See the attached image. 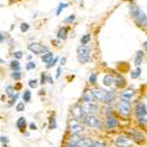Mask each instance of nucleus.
<instances>
[{
    "label": "nucleus",
    "instance_id": "nucleus-1",
    "mask_svg": "<svg viewBox=\"0 0 147 147\" xmlns=\"http://www.w3.org/2000/svg\"><path fill=\"white\" fill-rule=\"evenodd\" d=\"M129 14L139 27L147 26V14L136 4L129 5Z\"/></svg>",
    "mask_w": 147,
    "mask_h": 147
},
{
    "label": "nucleus",
    "instance_id": "nucleus-2",
    "mask_svg": "<svg viewBox=\"0 0 147 147\" xmlns=\"http://www.w3.org/2000/svg\"><path fill=\"white\" fill-rule=\"evenodd\" d=\"M94 94H95V98H96L98 101L107 104V105L112 104L114 101V98H115V94L113 92H108V91H105L102 88L94 90Z\"/></svg>",
    "mask_w": 147,
    "mask_h": 147
},
{
    "label": "nucleus",
    "instance_id": "nucleus-3",
    "mask_svg": "<svg viewBox=\"0 0 147 147\" xmlns=\"http://www.w3.org/2000/svg\"><path fill=\"white\" fill-rule=\"evenodd\" d=\"M91 47L87 45H80L77 48V54H78V60L80 64H86L91 59Z\"/></svg>",
    "mask_w": 147,
    "mask_h": 147
},
{
    "label": "nucleus",
    "instance_id": "nucleus-4",
    "mask_svg": "<svg viewBox=\"0 0 147 147\" xmlns=\"http://www.w3.org/2000/svg\"><path fill=\"white\" fill-rule=\"evenodd\" d=\"M82 122L86 127H91V128L101 127V121L98 117H95V114H86L82 119Z\"/></svg>",
    "mask_w": 147,
    "mask_h": 147
},
{
    "label": "nucleus",
    "instance_id": "nucleus-5",
    "mask_svg": "<svg viewBox=\"0 0 147 147\" xmlns=\"http://www.w3.org/2000/svg\"><path fill=\"white\" fill-rule=\"evenodd\" d=\"M117 109H118V113L122 117H128L132 112V106L129 101L126 100H120L117 104Z\"/></svg>",
    "mask_w": 147,
    "mask_h": 147
},
{
    "label": "nucleus",
    "instance_id": "nucleus-6",
    "mask_svg": "<svg viewBox=\"0 0 147 147\" xmlns=\"http://www.w3.org/2000/svg\"><path fill=\"white\" fill-rule=\"evenodd\" d=\"M68 131L71 134H81L84 132V126L80 124L79 119L73 118L68 121Z\"/></svg>",
    "mask_w": 147,
    "mask_h": 147
},
{
    "label": "nucleus",
    "instance_id": "nucleus-7",
    "mask_svg": "<svg viewBox=\"0 0 147 147\" xmlns=\"http://www.w3.org/2000/svg\"><path fill=\"white\" fill-rule=\"evenodd\" d=\"M134 113H136V117L138 118L140 124H146L147 121H144L146 115H147V106L144 102H139L136 106V109H134Z\"/></svg>",
    "mask_w": 147,
    "mask_h": 147
},
{
    "label": "nucleus",
    "instance_id": "nucleus-8",
    "mask_svg": "<svg viewBox=\"0 0 147 147\" xmlns=\"http://www.w3.org/2000/svg\"><path fill=\"white\" fill-rule=\"evenodd\" d=\"M27 48L30 52H32L33 54H38V55L48 52V47L45 45H41L39 42H30L27 45Z\"/></svg>",
    "mask_w": 147,
    "mask_h": 147
},
{
    "label": "nucleus",
    "instance_id": "nucleus-9",
    "mask_svg": "<svg viewBox=\"0 0 147 147\" xmlns=\"http://www.w3.org/2000/svg\"><path fill=\"white\" fill-rule=\"evenodd\" d=\"M114 145L117 147H132L133 141L127 136H118L114 139Z\"/></svg>",
    "mask_w": 147,
    "mask_h": 147
},
{
    "label": "nucleus",
    "instance_id": "nucleus-10",
    "mask_svg": "<svg viewBox=\"0 0 147 147\" xmlns=\"http://www.w3.org/2000/svg\"><path fill=\"white\" fill-rule=\"evenodd\" d=\"M81 107L84 109V112L86 114H96L99 112V106L94 102H88V101H84L81 104Z\"/></svg>",
    "mask_w": 147,
    "mask_h": 147
},
{
    "label": "nucleus",
    "instance_id": "nucleus-11",
    "mask_svg": "<svg viewBox=\"0 0 147 147\" xmlns=\"http://www.w3.org/2000/svg\"><path fill=\"white\" fill-rule=\"evenodd\" d=\"M71 113L73 115V118H76V119H84V117L86 115V113L84 112V109L81 107V105H73L71 107Z\"/></svg>",
    "mask_w": 147,
    "mask_h": 147
},
{
    "label": "nucleus",
    "instance_id": "nucleus-12",
    "mask_svg": "<svg viewBox=\"0 0 147 147\" xmlns=\"http://www.w3.org/2000/svg\"><path fill=\"white\" fill-rule=\"evenodd\" d=\"M82 100L84 101H88V102H93L96 100L95 98V94H94V91L92 90H86L82 94Z\"/></svg>",
    "mask_w": 147,
    "mask_h": 147
},
{
    "label": "nucleus",
    "instance_id": "nucleus-13",
    "mask_svg": "<svg viewBox=\"0 0 147 147\" xmlns=\"http://www.w3.org/2000/svg\"><path fill=\"white\" fill-rule=\"evenodd\" d=\"M105 125L108 129H112L114 127L118 126V120L113 117V115H107L106 117V120H105Z\"/></svg>",
    "mask_w": 147,
    "mask_h": 147
},
{
    "label": "nucleus",
    "instance_id": "nucleus-14",
    "mask_svg": "<svg viewBox=\"0 0 147 147\" xmlns=\"http://www.w3.org/2000/svg\"><path fill=\"white\" fill-rule=\"evenodd\" d=\"M93 140L92 139H90V138H81L80 140H78L77 142H76V145L78 146V147H92V145H93Z\"/></svg>",
    "mask_w": 147,
    "mask_h": 147
},
{
    "label": "nucleus",
    "instance_id": "nucleus-15",
    "mask_svg": "<svg viewBox=\"0 0 147 147\" xmlns=\"http://www.w3.org/2000/svg\"><path fill=\"white\" fill-rule=\"evenodd\" d=\"M134 94H136V92H134L133 90H126V91H124V92L120 94V100L131 101L132 98L134 96Z\"/></svg>",
    "mask_w": 147,
    "mask_h": 147
},
{
    "label": "nucleus",
    "instance_id": "nucleus-16",
    "mask_svg": "<svg viewBox=\"0 0 147 147\" xmlns=\"http://www.w3.org/2000/svg\"><path fill=\"white\" fill-rule=\"evenodd\" d=\"M67 34H68V28L67 27H61L59 31H58V33H57V39H59V40H65L66 38H67Z\"/></svg>",
    "mask_w": 147,
    "mask_h": 147
},
{
    "label": "nucleus",
    "instance_id": "nucleus-17",
    "mask_svg": "<svg viewBox=\"0 0 147 147\" xmlns=\"http://www.w3.org/2000/svg\"><path fill=\"white\" fill-rule=\"evenodd\" d=\"M53 59H54V54H53L52 52H50V51L46 52V53H44V54L41 55V61H42L44 64H46V65L50 64Z\"/></svg>",
    "mask_w": 147,
    "mask_h": 147
},
{
    "label": "nucleus",
    "instance_id": "nucleus-18",
    "mask_svg": "<svg viewBox=\"0 0 147 147\" xmlns=\"http://www.w3.org/2000/svg\"><path fill=\"white\" fill-rule=\"evenodd\" d=\"M144 51H138L136 53V58H134V65H136V67H139L142 63V60H144Z\"/></svg>",
    "mask_w": 147,
    "mask_h": 147
},
{
    "label": "nucleus",
    "instance_id": "nucleus-19",
    "mask_svg": "<svg viewBox=\"0 0 147 147\" xmlns=\"http://www.w3.org/2000/svg\"><path fill=\"white\" fill-rule=\"evenodd\" d=\"M113 82H115V79H114L113 76H111V74H106V76L104 77V79H102V84L105 85L106 87L112 86Z\"/></svg>",
    "mask_w": 147,
    "mask_h": 147
},
{
    "label": "nucleus",
    "instance_id": "nucleus-20",
    "mask_svg": "<svg viewBox=\"0 0 147 147\" xmlns=\"http://www.w3.org/2000/svg\"><path fill=\"white\" fill-rule=\"evenodd\" d=\"M26 119L25 118H19L18 119V121H17V127H18V129H20V131H24L26 128Z\"/></svg>",
    "mask_w": 147,
    "mask_h": 147
},
{
    "label": "nucleus",
    "instance_id": "nucleus-21",
    "mask_svg": "<svg viewBox=\"0 0 147 147\" xmlns=\"http://www.w3.org/2000/svg\"><path fill=\"white\" fill-rule=\"evenodd\" d=\"M9 67H11V69H12V71H20L21 65H20V63H19V60H18V59H16V60H12V61H11Z\"/></svg>",
    "mask_w": 147,
    "mask_h": 147
},
{
    "label": "nucleus",
    "instance_id": "nucleus-22",
    "mask_svg": "<svg viewBox=\"0 0 147 147\" xmlns=\"http://www.w3.org/2000/svg\"><path fill=\"white\" fill-rule=\"evenodd\" d=\"M90 41H91V34H84L80 39L81 45H87Z\"/></svg>",
    "mask_w": 147,
    "mask_h": 147
},
{
    "label": "nucleus",
    "instance_id": "nucleus-23",
    "mask_svg": "<svg viewBox=\"0 0 147 147\" xmlns=\"http://www.w3.org/2000/svg\"><path fill=\"white\" fill-rule=\"evenodd\" d=\"M115 85H117V87L118 88H121V87H124L125 86V80L122 77H118L115 78Z\"/></svg>",
    "mask_w": 147,
    "mask_h": 147
},
{
    "label": "nucleus",
    "instance_id": "nucleus-24",
    "mask_svg": "<svg viewBox=\"0 0 147 147\" xmlns=\"http://www.w3.org/2000/svg\"><path fill=\"white\" fill-rule=\"evenodd\" d=\"M140 73H141L140 67H137L134 71L131 72V78H132V79H137V78H139V77H140Z\"/></svg>",
    "mask_w": 147,
    "mask_h": 147
},
{
    "label": "nucleus",
    "instance_id": "nucleus-25",
    "mask_svg": "<svg viewBox=\"0 0 147 147\" xmlns=\"http://www.w3.org/2000/svg\"><path fill=\"white\" fill-rule=\"evenodd\" d=\"M22 100L25 102H28L31 100V91L30 90L24 91V93H22Z\"/></svg>",
    "mask_w": 147,
    "mask_h": 147
},
{
    "label": "nucleus",
    "instance_id": "nucleus-26",
    "mask_svg": "<svg viewBox=\"0 0 147 147\" xmlns=\"http://www.w3.org/2000/svg\"><path fill=\"white\" fill-rule=\"evenodd\" d=\"M67 6H68V5H67L66 3H61V4H60V5L58 6V8H57V12H55V14H57V16L59 17V16L61 14V12H63V11H64V9H65V8L67 7Z\"/></svg>",
    "mask_w": 147,
    "mask_h": 147
},
{
    "label": "nucleus",
    "instance_id": "nucleus-27",
    "mask_svg": "<svg viewBox=\"0 0 147 147\" xmlns=\"http://www.w3.org/2000/svg\"><path fill=\"white\" fill-rule=\"evenodd\" d=\"M5 92H6V94L8 95V96H11V98H13L16 94H14V88H13V86H7L6 87V90H5Z\"/></svg>",
    "mask_w": 147,
    "mask_h": 147
},
{
    "label": "nucleus",
    "instance_id": "nucleus-28",
    "mask_svg": "<svg viewBox=\"0 0 147 147\" xmlns=\"http://www.w3.org/2000/svg\"><path fill=\"white\" fill-rule=\"evenodd\" d=\"M50 129H54V128H57V121H55V117L54 115H52L51 117V119H50Z\"/></svg>",
    "mask_w": 147,
    "mask_h": 147
},
{
    "label": "nucleus",
    "instance_id": "nucleus-29",
    "mask_svg": "<svg viewBox=\"0 0 147 147\" xmlns=\"http://www.w3.org/2000/svg\"><path fill=\"white\" fill-rule=\"evenodd\" d=\"M24 109H25V101H20V102H18L17 106H16V111H18V112H22Z\"/></svg>",
    "mask_w": 147,
    "mask_h": 147
},
{
    "label": "nucleus",
    "instance_id": "nucleus-30",
    "mask_svg": "<svg viewBox=\"0 0 147 147\" xmlns=\"http://www.w3.org/2000/svg\"><path fill=\"white\" fill-rule=\"evenodd\" d=\"M30 27H31V26L28 25L27 22H22L21 25H20V31H21V32H24V33H25V32H27V31L30 30Z\"/></svg>",
    "mask_w": 147,
    "mask_h": 147
},
{
    "label": "nucleus",
    "instance_id": "nucleus-31",
    "mask_svg": "<svg viewBox=\"0 0 147 147\" xmlns=\"http://www.w3.org/2000/svg\"><path fill=\"white\" fill-rule=\"evenodd\" d=\"M12 78H13L14 80H19L21 78V72L20 71H13V73H12Z\"/></svg>",
    "mask_w": 147,
    "mask_h": 147
},
{
    "label": "nucleus",
    "instance_id": "nucleus-32",
    "mask_svg": "<svg viewBox=\"0 0 147 147\" xmlns=\"http://www.w3.org/2000/svg\"><path fill=\"white\" fill-rule=\"evenodd\" d=\"M92 147H106V144L102 142V141H100V140H96V141L93 142Z\"/></svg>",
    "mask_w": 147,
    "mask_h": 147
},
{
    "label": "nucleus",
    "instance_id": "nucleus-33",
    "mask_svg": "<svg viewBox=\"0 0 147 147\" xmlns=\"http://www.w3.org/2000/svg\"><path fill=\"white\" fill-rule=\"evenodd\" d=\"M36 67V65H35V63L34 61H28V63L26 64V69H28V71H31V69H34Z\"/></svg>",
    "mask_w": 147,
    "mask_h": 147
},
{
    "label": "nucleus",
    "instance_id": "nucleus-34",
    "mask_svg": "<svg viewBox=\"0 0 147 147\" xmlns=\"http://www.w3.org/2000/svg\"><path fill=\"white\" fill-rule=\"evenodd\" d=\"M28 86H30L31 88H36V87H38V80H35V79L30 80V82H28Z\"/></svg>",
    "mask_w": 147,
    "mask_h": 147
},
{
    "label": "nucleus",
    "instance_id": "nucleus-35",
    "mask_svg": "<svg viewBox=\"0 0 147 147\" xmlns=\"http://www.w3.org/2000/svg\"><path fill=\"white\" fill-rule=\"evenodd\" d=\"M58 61H59V58H58V57H54V59L51 61V63L46 65V66H47V68H50V67H53V66H55Z\"/></svg>",
    "mask_w": 147,
    "mask_h": 147
},
{
    "label": "nucleus",
    "instance_id": "nucleus-36",
    "mask_svg": "<svg viewBox=\"0 0 147 147\" xmlns=\"http://www.w3.org/2000/svg\"><path fill=\"white\" fill-rule=\"evenodd\" d=\"M74 19H76V14H71V16H68V17L64 20V22H65V24H69V22L74 21Z\"/></svg>",
    "mask_w": 147,
    "mask_h": 147
},
{
    "label": "nucleus",
    "instance_id": "nucleus-37",
    "mask_svg": "<svg viewBox=\"0 0 147 147\" xmlns=\"http://www.w3.org/2000/svg\"><path fill=\"white\" fill-rule=\"evenodd\" d=\"M88 81H90V84H92V85H95V84H96V76L94 74V73L88 77Z\"/></svg>",
    "mask_w": 147,
    "mask_h": 147
},
{
    "label": "nucleus",
    "instance_id": "nucleus-38",
    "mask_svg": "<svg viewBox=\"0 0 147 147\" xmlns=\"http://www.w3.org/2000/svg\"><path fill=\"white\" fill-rule=\"evenodd\" d=\"M13 57L19 60V59H21V58L24 57V53H22L21 51H16V52H13Z\"/></svg>",
    "mask_w": 147,
    "mask_h": 147
},
{
    "label": "nucleus",
    "instance_id": "nucleus-39",
    "mask_svg": "<svg viewBox=\"0 0 147 147\" xmlns=\"http://www.w3.org/2000/svg\"><path fill=\"white\" fill-rule=\"evenodd\" d=\"M105 115H112V107H106L105 108Z\"/></svg>",
    "mask_w": 147,
    "mask_h": 147
},
{
    "label": "nucleus",
    "instance_id": "nucleus-40",
    "mask_svg": "<svg viewBox=\"0 0 147 147\" xmlns=\"http://www.w3.org/2000/svg\"><path fill=\"white\" fill-rule=\"evenodd\" d=\"M45 82H47V76L45 74V73H42L41 78H40V84H45Z\"/></svg>",
    "mask_w": 147,
    "mask_h": 147
},
{
    "label": "nucleus",
    "instance_id": "nucleus-41",
    "mask_svg": "<svg viewBox=\"0 0 147 147\" xmlns=\"http://www.w3.org/2000/svg\"><path fill=\"white\" fill-rule=\"evenodd\" d=\"M18 98H19V94L18 93H16V95L13 96V98H12V99H11V102H9V105H13L14 104V101H17V99H18Z\"/></svg>",
    "mask_w": 147,
    "mask_h": 147
},
{
    "label": "nucleus",
    "instance_id": "nucleus-42",
    "mask_svg": "<svg viewBox=\"0 0 147 147\" xmlns=\"http://www.w3.org/2000/svg\"><path fill=\"white\" fill-rule=\"evenodd\" d=\"M60 73H61V65L58 66V68H57V74H55V78H57V79L60 78Z\"/></svg>",
    "mask_w": 147,
    "mask_h": 147
},
{
    "label": "nucleus",
    "instance_id": "nucleus-43",
    "mask_svg": "<svg viewBox=\"0 0 147 147\" xmlns=\"http://www.w3.org/2000/svg\"><path fill=\"white\" fill-rule=\"evenodd\" d=\"M28 126H30V129H32V131H35L36 129V125L34 124V122H31Z\"/></svg>",
    "mask_w": 147,
    "mask_h": 147
},
{
    "label": "nucleus",
    "instance_id": "nucleus-44",
    "mask_svg": "<svg viewBox=\"0 0 147 147\" xmlns=\"http://www.w3.org/2000/svg\"><path fill=\"white\" fill-rule=\"evenodd\" d=\"M65 64H66V58H61V59H60V65L64 66Z\"/></svg>",
    "mask_w": 147,
    "mask_h": 147
},
{
    "label": "nucleus",
    "instance_id": "nucleus-45",
    "mask_svg": "<svg viewBox=\"0 0 147 147\" xmlns=\"http://www.w3.org/2000/svg\"><path fill=\"white\" fill-rule=\"evenodd\" d=\"M1 142H3V144H7V142H8V139H7L6 137L1 136Z\"/></svg>",
    "mask_w": 147,
    "mask_h": 147
},
{
    "label": "nucleus",
    "instance_id": "nucleus-46",
    "mask_svg": "<svg viewBox=\"0 0 147 147\" xmlns=\"http://www.w3.org/2000/svg\"><path fill=\"white\" fill-rule=\"evenodd\" d=\"M47 82H50V84H53V78L51 76H47Z\"/></svg>",
    "mask_w": 147,
    "mask_h": 147
},
{
    "label": "nucleus",
    "instance_id": "nucleus-47",
    "mask_svg": "<svg viewBox=\"0 0 147 147\" xmlns=\"http://www.w3.org/2000/svg\"><path fill=\"white\" fill-rule=\"evenodd\" d=\"M4 147H7V145H6V144H4Z\"/></svg>",
    "mask_w": 147,
    "mask_h": 147
},
{
    "label": "nucleus",
    "instance_id": "nucleus-48",
    "mask_svg": "<svg viewBox=\"0 0 147 147\" xmlns=\"http://www.w3.org/2000/svg\"><path fill=\"white\" fill-rule=\"evenodd\" d=\"M11 1H12V3H13V1H17V0H11Z\"/></svg>",
    "mask_w": 147,
    "mask_h": 147
},
{
    "label": "nucleus",
    "instance_id": "nucleus-49",
    "mask_svg": "<svg viewBox=\"0 0 147 147\" xmlns=\"http://www.w3.org/2000/svg\"><path fill=\"white\" fill-rule=\"evenodd\" d=\"M145 48H146V51H147V46H146V47H145Z\"/></svg>",
    "mask_w": 147,
    "mask_h": 147
}]
</instances>
